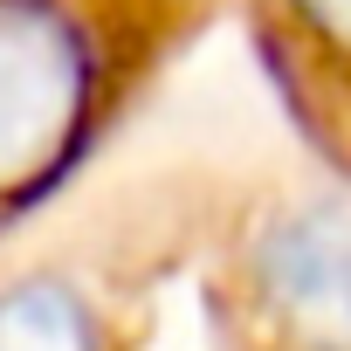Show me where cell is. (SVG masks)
Returning <instances> with one entry per match:
<instances>
[{
    "label": "cell",
    "mask_w": 351,
    "mask_h": 351,
    "mask_svg": "<svg viewBox=\"0 0 351 351\" xmlns=\"http://www.w3.org/2000/svg\"><path fill=\"white\" fill-rule=\"evenodd\" d=\"M97 49L62 0H0V193H14L90 124Z\"/></svg>",
    "instance_id": "1"
},
{
    "label": "cell",
    "mask_w": 351,
    "mask_h": 351,
    "mask_svg": "<svg viewBox=\"0 0 351 351\" xmlns=\"http://www.w3.org/2000/svg\"><path fill=\"white\" fill-rule=\"evenodd\" d=\"M255 289L303 351H351V214L289 207L255 241Z\"/></svg>",
    "instance_id": "2"
},
{
    "label": "cell",
    "mask_w": 351,
    "mask_h": 351,
    "mask_svg": "<svg viewBox=\"0 0 351 351\" xmlns=\"http://www.w3.org/2000/svg\"><path fill=\"white\" fill-rule=\"evenodd\" d=\"M0 351H97V310L83 282L62 269L0 282Z\"/></svg>",
    "instance_id": "3"
},
{
    "label": "cell",
    "mask_w": 351,
    "mask_h": 351,
    "mask_svg": "<svg viewBox=\"0 0 351 351\" xmlns=\"http://www.w3.org/2000/svg\"><path fill=\"white\" fill-rule=\"evenodd\" d=\"M296 14H303V28L317 42H330V49L351 56V0H296Z\"/></svg>",
    "instance_id": "4"
}]
</instances>
